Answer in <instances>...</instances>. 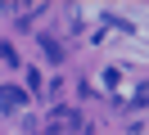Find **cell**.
<instances>
[{
	"label": "cell",
	"instance_id": "2",
	"mask_svg": "<svg viewBox=\"0 0 149 135\" xmlns=\"http://www.w3.org/2000/svg\"><path fill=\"white\" fill-rule=\"evenodd\" d=\"M41 54H45L50 63H59V59H63V45H59L54 36H41Z\"/></svg>",
	"mask_w": 149,
	"mask_h": 135
},
{
	"label": "cell",
	"instance_id": "1",
	"mask_svg": "<svg viewBox=\"0 0 149 135\" xmlns=\"http://www.w3.org/2000/svg\"><path fill=\"white\" fill-rule=\"evenodd\" d=\"M23 99H27V95H23L18 86H0V108H18Z\"/></svg>",
	"mask_w": 149,
	"mask_h": 135
},
{
	"label": "cell",
	"instance_id": "3",
	"mask_svg": "<svg viewBox=\"0 0 149 135\" xmlns=\"http://www.w3.org/2000/svg\"><path fill=\"white\" fill-rule=\"evenodd\" d=\"M0 63H18V54H14L9 41H0Z\"/></svg>",
	"mask_w": 149,
	"mask_h": 135
}]
</instances>
